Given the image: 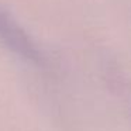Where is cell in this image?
Returning a JSON list of instances; mask_svg holds the SVG:
<instances>
[{
	"instance_id": "obj_1",
	"label": "cell",
	"mask_w": 131,
	"mask_h": 131,
	"mask_svg": "<svg viewBox=\"0 0 131 131\" xmlns=\"http://www.w3.org/2000/svg\"><path fill=\"white\" fill-rule=\"evenodd\" d=\"M0 41L10 51L27 59H37L38 57L37 48L34 47L30 37L3 7H0Z\"/></svg>"
}]
</instances>
